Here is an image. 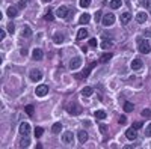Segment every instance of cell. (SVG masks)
<instances>
[{
    "label": "cell",
    "mask_w": 151,
    "mask_h": 149,
    "mask_svg": "<svg viewBox=\"0 0 151 149\" xmlns=\"http://www.w3.org/2000/svg\"><path fill=\"white\" fill-rule=\"evenodd\" d=\"M137 50H139L142 54H148V53L151 51V45H150L148 41H145V39H139V42H137Z\"/></svg>",
    "instance_id": "6da1fadb"
},
{
    "label": "cell",
    "mask_w": 151,
    "mask_h": 149,
    "mask_svg": "<svg viewBox=\"0 0 151 149\" xmlns=\"http://www.w3.org/2000/svg\"><path fill=\"white\" fill-rule=\"evenodd\" d=\"M113 23H115V15H113L112 12H109V14L103 15V18H101V24H103L104 27H109V26H112Z\"/></svg>",
    "instance_id": "7a4b0ae2"
},
{
    "label": "cell",
    "mask_w": 151,
    "mask_h": 149,
    "mask_svg": "<svg viewBox=\"0 0 151 149\" xmlns=\"http://www.w3.org/2000/svg\"><path fill=\"white\" fill-rule=\"evenodd\" d=\"M29 77H30L32 81H40V80L42 78V72H41L40 69H32L30 74H29Z\"/></svg>",
    "instance_id": "3957f363"
},
{
    "label": "cell",
    "mask_w": 151,
    "mask_h": 149,
    "mask_svg": "<svg viewBox=\"0 0 151 149\" xmlns=\"http://www.w3.org/2000/svg\"><path fill=\"white\" fill-rule=\"evenodd\" d=\"M35 93H36L38 96H45V95L48 93V86H47V84H40V86L36 88Z\"/></svg>",
    "instance_id": "277c9868"
},
{
    "label": "cell",
    "mask_w": 151,
    "mask_h": 149,
    "mask_svg": "<svg viewBox=\"0 0 151 149\" xmlns=\"http://www.w3.org/2000/svg\"><path fill=\"white\" fill-rule=\"evenodd\" d=\"M68 8L67 6H59L58 9H56V17H59V18H65V17H68Z\"/></svg>",
    "instance_id": "5b68a950"
},
{
    "label": "cell",
    "mask_w": 151,
    "mask_h": 149,
    "mask_svg": "<svg viewBox=\"0 0 151 149\" xmlns=\"http://www.w3.org/2000/svg\"><path fill=\"white\" fill-rule=\"evenodd\" d=\"M18 131H20V134H21V135H27V134L30 133V125H29L27 122H21V123H20V130H18Z\"/></svg>",
    "instance_id": "8992f818"
},
{
    "label": "cell",
    "mask_w": 151,
    "mask_h": 149,
    "mask_svg": "<svg viewBox=\"0 0 151 149\" xmlns=\"http://www.w3.org/2000/svg\"><path fill=\"white\" fill-rule=\"evenodd\" d=\"M125 137H127L129 140H134V139L137 137V131H136V128H134V127L129 128L127 131H125Z\"/></svg>",
    "instance_id": "52a82bcc"
},
{
    "label": "cell",
    "mask_w": 151,
    "mask_h": 149,
    "mask_svg": "<svg viewBox=\"0 0 151 149\" xmlns=\"http://www.w3.org/2000/svg\"><path fill=\"white\" fill-rule=\"evenodd\" d=\"M80 65H82V59L80 57H74V59H71V62H70V68L74 71V69H77V68H80Z\"/></svg>",
    "instance_id": "ba28073f"
},
{
    "label": "cell",
    "mask_w": 151,
    "mask_h": 149,
    "mask_svg": "<svg viewBox=\"0 0 151 149\" xmlns=\"http://www.w3.org/2000/svg\"><path fill=\"white\" fill-rule=\"evenodd\" d=\"M67 110H68V113H71V115H79V113H82V107L77 106V104H73V106L67 107Z\"/></svg>",
    "instance_id": "9c48e42d"
},
{
    "label": "cell",
    "mask_w": 151,
    "mask_h": 149,
    "mask_svg": "<svg viewBox=\"0 0 151 149\" xmlns=\"http://www.w3.org/2000/svg\"><path fill=\"white\" fill-rule=\"evenodd\" d=\"M62 142L67 143V145L73 143V133L71 131H65L64 134H62Z\"/></svg>",
    "instance_id": "30bf717a"
},
{
    "label": "cell",
    "mask_w": 151,
    "mask_h": 149,
    "mask_svg": "<svg viewBox=\"0 0 151 149\" xmlns=\"http://www.w3.org/2000/svg\"><path fill=\"white\" fill-rule=\"evenodd\" d=\"M18 6H9L8 8V12H6V14H8V17H11V18H14V17H17L18 15Z\"/></svg>",
    "instance_id": "8fae6325"
},
{
    "label": "cell",
    "mask_w": 151,
    "mask_h": 149,
    "mask_svg": "<svg viewBox=\"0 0 151 149\" xmlns=\"http://www.w3.org/2000/svg\"><path fill=\"white\" fill-rule=\"evenodd\" d=\"M32 56H33L35 60H42V57H44V51H42L41 48H35V50H33V53H32Z\"/></svg>",
    "instance_id": "7c38bea8"
},
{
    "label": "cell",
    "mask_w": 151,
    "mask_h": 149,
    "mask_svg": "<svg viewBox=\"0 0 151 149\" xmlns=\"http://www.w3.org/2000/svg\"><path fill=\"white\" fill-rule=\"evenodd\" d=\"M130 66H132V69H133V71L141 69V68H142V60H141V59H133Z\"/></svg>",
    "instance_id": "4fadbf2b"
},
{
    "label": "cell",
    "mask_w": 151,
    "mask_h": 149,
    "mask_svg": "<svg viewBox=\"0 0 151 149\" xmlns=\"http://www.w3.org/2000/svg\"><path fill=\"white\" fill-rule=\"evenodd\" d=\"M147 18H148V15H147V12H144V11H141V12L136 14V21L137 23H145Z\"/></svg>",
    "instance_id": "5bb4252c"
},
{
    "label": "cell",
    "mask_w": 151,
    "mask_h": 149,
    "mask_svg": "<svg viewBox=\"0 0 151 149\" xmlns=\"http://www.w3.org/2000/svg\"><path fill=\"white\" fill-rule=\"evenodd\" d=\"M119 20H121V24H127L132 20V14H130V12H124V14H121Z\"/></svg>",
    "instance_id": "9a60e30c"
},
{
    "label": "cell",
    "mask_w": 151,
    "mask_h": 149,
    "mask_svg": "<svg viewBox=\"0 0 151 149\" xmlns=\"http://www.w3.org/2000/svg\"><path fill=\"white\" fill-rule=\"evenodd\" d=\"M21 36H23V38H30V36H32V29L29 26H24L23 30H21Z\"/></svg>",
    "instance_id": "2e32d148"
},
{
    "label": "cell",
    "mask_w": 151,
    "mask_h": 149,
    "mask_svg": "<svg viewBox=\"0 0 151 149\" xmlns=\"http://www.w3.org/2000/svg\"><path fill=\"white\" fill-rule=\"evenodd\" d=\"M77 137H79V142L80 143H86L88 142V133L86 131H79L77 133Z\"/></svg>",
    "instance_id": "e0dca14e"
},
{
    "label": "cell",
    "mask_w": 151,
    "mask_h": 149,
    "mask_svg": "<svg viewBox=\"0 0 151 149\" xmlns=\"http://www.w3.org/2000/svg\"><path fill=\"white\" fill-rule=\"evenodd\" d=\"M110 59H112V53H104V54L100 56V62H101V63H107Z\"/></svg>",
    "instance_id": "ac0fdd59"
},
{
    "label": "cell",
    "mask_w": 151,
    "mask_h": 149,
    "mask_svg": "<svg viewBox=\"0 0 151 149\" xmlns=\"http://www.w3.org/2000/svg\"><path fill=\"white\" fill-rule=\"evenodd\" d=\"M89 20H91V15H89V14H82L79 23H80V24H88V23H89Z\"/></svg>",
    "instance_id": "d6986e66"
},
{
    "label": "cell",
    "mask_w": 151,
    "mask_h": 149,
    "mask_svg": "<svg viewBox=\"0 0 151 149\" xmlns=\"http://www.w3.org/2000/svg\"><path fill=\"white\" fill-rule=\"evenodd\" d=\"M88 36V30L86 29H80L79 32H77V41H82V39H85Z\"/></svg>",
    "instance_id": "ffe728a7"
},
{
    "label": "cell",
    "mask_w": 151,
    "mask_h": 149,
    "mask_svg": "<svg viewBox=\"0 0 151 149\" xmlns=\"http://www.w3.org/2000/svg\"><path fill=\"white\" fill-rule=\"evenodd\" d=\"M92 92H94V91H92V88H89V86H86V88H83V89H82V95H83L85 98L91 96V95H92Z\"/></svg>",
    "instance_id": "44dd1931"
},
{
    "label": "cell",
    "mask_w": 151,
    "mask_h": 149,
    "mask_svg": "<svg viewBox=\"0 0 151 149\" xmlns=\"http://www.w3.org/2000/svg\"><path fill=\"white\" fill-rule=\"evenodd\" d=\"M121 5H122V0H112L109 3V6L112 9H118V8H121Z\"/></svg>",
    "instance_id": "7402d4cb"
},
{
    "label": "cell",
    "mask_w": 151,
    "mask_h": 149,
    "mask_svg": "<svg viewBox=\"0 0 151 149\" xmlns=\"http://www.w3.org/2000/svg\"><path fill=\"white\" fill-rule=\"evenodd\" d=\"M53 41L56 44H62V42H64V35H62V33H55L53 35Z\"/></svg>",
    "instance_id": "603a6c76"
},
{
    "label": "cell",
    "mask_w": 151,
    "mask_h": 149,
    "mask_svg": "<svg viewBox=\"0 0 151 149\" xmlns=\"http://www.w3.org/2000/svg\"><path fill=\"white\" fill-rule=\"evenodd\" d=\"M52 131H53L55 134H59V133L62 131V123H60V122H56L55 125L52 127Z\"/></svg>",
    "instance_id": "cb8c5ba5"
},
{
    "label": "cell",
    "mask_w": 151,
    "mask_h": 149,
    "mask_svg": "<svg viewBox=\"0 0 151 149\" xmlns=\"http://www.w3.org/2000/svg\"><path fill=\"white\" fill-rule=\"evenodd\" d=\"M113 45V41L112 39H107V38H104V41L101 42V48H104V50H107L109 47H112Z\"/></svg>",
    "instance_id": "d4e9b609"
},
{
    "label": "cell",
    "mask_w": 151,
    "mask_h": 149,
    "mask_svg": "<svg viewBox=\"0 0 151 149\" xmlns=\"http://www.w3.org/2000/svg\"><path fill=\"white\" fill-rule=\"evenodd\" d=\"M30 145V140L27 139V135H24V139L20 140V148H27Z\"/></svg>",
    "instance_id": "484cf974"
},
{
    "label": "cell",
    "mask_w": 151,
    "mask_h": 149,
    "mask_svg": "<svg viewBox=\"0 0 151 149\" xmlns=\"http://www.w3.org/2000/svg\"><path fill=\"white\" fill-rule=\"evenodd\" d=\"M44 20H45V21H53V20H55V14L52 12V9H48V12L44 15Z\"/></svg>",
    "instance_id": "4316f807"
},
{
    "label": "cell",
    "mask_w": 151,
    "mask_h": 149,
    "mask_svg": "<svg viewBox=\"0 0 151 149\" xmlns=\"http://www.w3.org/2000/svg\"><path fill=\"white\" fill-rule=\"evenodd\" d=\"M94 116L97 118V119H106V113L103 110H97L95 113H94Z\"/></svg>",
    "instance_id": "83f0119b"
},
{
    "label": "cell",
    "mask_w": 151,
    "mask_h": 149,
    "mask_svg": "<svg viewBox=\"0 0 151 149\" xmlns=\"http://www.w3.org/2000/svg\"><path fill=\"white\" fill-rule=\"evenodd\" d=\"M133 104L132 103H124V111H127V113H130V111H133Z\"/></svg>",
    "instance_id": "f1b7e54d"
},
{
    "label": "cell",
    "mask_w": 151,
    "mask_h": 149,
    "mask_svg": "<svg viewBox=\"0 0 151 149\" xmlns=\"http://www.w3.org/2000/svg\"><path fill=\"white\" fill-rule=\"evenodd\" d=\"M33 133H35V137H36V139H38V137H41V135H42V134H44V130H42V128H41V127H36V128H35V131H33Z\"/></svg>",
    "instance_id": "f546056e"
},
{
    "label": "cell",
    "mask_w": 151,
    "mask_h": 149,
    "mask_svg": "<svg viewBox=\"0 0 151 149\" xmlns=\"http://www.w3.org/2000/svg\"><path fill=\"white\" fill-rule=\"evenodd\" d=\"M24 110H26V113L29 115V116H33V106L32 104H29V106H26V107H24Z\"/></svg>",
    "instance_id": "4dcf8cb0"
},
{
    "label": "cell",
    "mask_w": 151,
    "mask_h": 149,
    "mask_svg": "<svg viewBox=\"0 0 151 149\" xmlns=\"http://www.w3.org/2000/svg\"><path fill=\"white\" fill-rule=\"evenodd\" d=\"M94 66H95V63H94V62H92V63H91L89 66H88V68H86L85 71H83V76H85V77H88V76H89V72H91V69H92Z\"/></svg>",
    "instance_id": "1f68e13d"
},
{
    "label": "cell",
    "mask_w": 151,
    "mask_h": 149,
    "mask_svg": "<svg viewBox=\"0 0 151 149\" xmlns=\"http://www.w3.org/2000/svg\"><path fill=\"white\" fill-rule=\"evenodd\" d=\"M141 5H142L145 9H151V0H142Z\"/></svg>",
    "instance_id": "d6a6232c"
},
{
    "label": "cell",
    "mask_w": 151,
    "mask_h": 149,
    "mask_svg": "<svg viewBox=\"0 0 151 149\" xmlns=\"http://www.w3.org/2000/svg\"><path fill=\"white\" fill-rule=\"evenodd\" d=\"M79 5H80L82 8H88V6L91 5V0H80V2H79Z\"/></svg>",
    "instance_id": "836d02e7"
},
{
    "label": "cell",
    "mask_w": 151,
    "mask_h": 149,
    "mask_svg": "<svg viewBox=\"0 0 151 149\" xmlns=\"http://www.w3.org/2000/svg\"><path fill=\"white\" fill-rule=\"evenodd\" d=\"M94 18H95V21H100V20H101V18H103V14H101V11H97V12H95V17H94Z\"/></svg>",
    "instance_id": "e575fe53"
},
{
    "label": "cell",
    "mask_w": 151,
    "mask_h": 149,
    "mask_svg": "<svg viewBox=\"0 0 151 149\" xmlns=\"http://www.w3.org/2000/svg\"><path fill=\"white\" fill-rule=\"evenodd\" d=\"M118 123H119V125H125V123H127V118H125V116H121V118L118 119Z\"/></svg>",
    "instance_id": "d590c367"
},
{
    "label": "cell",
    "mask_w": 151,
    "mask_h": 149,
    "mask_svg": "<svg viewBox=\"0 0 151 149\" xmlns=\"http://www.w3.org/2000/svg\"><path fill=\"white\" fill-rule=\"evenodd\" d=\"M145 135H147V137H151V123L145 128Z\"/></svg>",
    "instance_id": "8d00e7d4"
},
{
    "label": "cell",
    "mask_w": 151,
    "mask_h": 149,
    "mask_svg": "<svg viewBox=\"0 0 151 149\" xmlns=\"http://www.w3.org/2000/svg\"><path fill=\"white\" fill-rule=\"evenodd\" d=\"M74 78H76V80H83V78H86V77L83 76V72H82V74H74Z\"/></svg>",
    "instance_id": "74e56055"
},
{
    "label": "cell",
    "mask_w": 151,
    "mask_h": 149,
    "mask_svg": "<svg viewBox=\"0 0 151 149\" xmlns=\"http://www.w3.org/2000/svg\"><path fill=\"white\" fill-rule=\"evenodd\" d=\"M14 30H15V26L12 23H9V26H8V32L9 33H14Z\"/></svg>",
    "instance_id": "f35d334b"
},
{
    "label": "cell",
    "mask_w": 151,
    "mask_h": 149,
    "mask_svg": "<svg viewBox=\"0 0 151 149\" xmlns=\"http://www.w3.org/2000/svg\"><path fill=\"white\" fill-rule=\"evenodd\" d=\"M150 115H151V111L147 108V110H142V116L144 118H150Z\"/></svg>",
    "instance_id": "ab89813d"
},
{
    "label": "cell",
    "mask_w": 151,
    "mask_h": 149,
    "mask_svg": "<svg viewBox=\"0 0 151 149\" xmlns=\"http://www.w3.org/2000/svg\"><path fill=\"white\" fill-rule=\"evenodd\" d=\"M89 45H91V47H97V39H95V38H91V39H89Z\"/></svg>",
    "instance_id": "60d3db41"
},
{
    "label": "cell",
    "mask_w": 151,
    "mask_h": 149,
    "mask_svg": "<svg viewBox=\"0 0 151 149\" xmlns=\"http://www.w3.org/2000/svg\"><path fill=\"white\" fill-rule=\"evenodd\" d=\"M133 127H134L136 130H139V128H142V122H134V123H133Z\"/></svg>",
    "instance_id": "b9f144b4"
},
{
    "label": "cell",
    "mask_w": 151,
    "mask_h": 149,
    "mask_svg": "<svg viewBox=\"0 0 151 149\" xmlns=\"http://www.w3.org/2000/svg\"><path fill=\"white\" fill-rule=\"evenodd\" d=\"M20 9H23V8H26V2H24V0H21V2H18V5H17Z\"/></svg>",
    "instance_id": "7bdbcfd3"
},
{
    "label": "cell",
    "mask_w": 151,
    "mask_h": 149,
    "mask_svg": "<svg viewBox=\"0 0 151 149\" xmlns=\"http://www.w3.org/2000/svg\"><path fill=\"white\" fill-rule=\"evenodd\" d=\"M5 36H6V33H5V30L2 29V30H0V41H3V39H5Z\"/></svg>",
    "instance_id": "ee69618b"
},
{
    "label": "cell",
    "mask_w": 151,
    "mask_h": 149,
    "mask_svg": "<svg viewBox=\"0 0 151 149\" xmlns=\"http://www.w3.org/2000/svg\"><path fill=\"white\" fill-rule=\"evenodd\" d=\"M20 53H21V56H27L29 51H27V48H21V50H20Z\"/></svg>",
    "instance_id": "f6af8a7d"
},
{
    "label": "cell",
    "mask_w": 151,
    "mask_h": 149,
    "mask_svg": "<svg viewBox=\"0 0 151 149\" xmlns=\"http://www.w3.org/2000/svg\"><path fill=\"white\" fill-rule=\"evenodd\" d=\"M144 38H151V30H145L144 32Z\"/></svg>",
    "instance_id": "bcb514c9"
},
{
    "label": "cell",
    "mask_w": 151,
    "mask_h": 149,
    "mask_svg": "<svg viewBox=\"0 0 151 149\" xmlns=\"http://www.w3.org/2000/svg\"><path fill=\"white\" fill-rule=\"evenodd\" d=\"M100 130H101V133L106 131V125H100Z\"/></svg>",
    "instance_id": "7dc6e473"
},
{
    "label": "cell",
    "mask_w": 151,
    "mask_h": 149,
    "mask_svg": "<svg viewBox=\"0 0 151 149\" xmlns=\"http://www.w3.org/2000/svg\"><path fill=\"white\" fill-rule=\"evenodd\" d=\"M42 2H44V3H48V2H52V0H42Z\"/></svg>",
    "instance_id": "c3c4849f"
}]
</instances>
